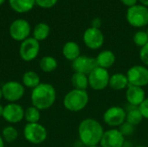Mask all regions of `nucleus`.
<instances>
[{
    "label": "nucleus",
    "instance_id": "1",
    "mask_svg": "<svg viewBox=\"0 0 148 147\" xmlns=\"http://www.w3.org/2000/svg\"><path fill=\"white\" fill-rule=\"evenodd\" d=\"M101 124L95 119L83 120L78 127V135L81 142L86 146H98L104 133Z\"/></svg>",
    "mask_w": 148,
    "mask_h": 147
},
{
    "label": "nucleus",
    "instance_id": "2",
    "mask_svg": "<svg viewBox=\"0 0 148 147\" xmlns=\"http://www.w3.org/2000/svg\"><path fill=\"white\" fill-rule=\"evenodd\" d=\"M56 100V91L54 86L49 83L41 82L33 88L30 94L32 106L39 110H46L51 107Z\"/></svg>",
    "mask_w": 148,
    "mask_h": 147
},
{
    "label": "nucleus",
    "instance_id": "3",
    "mask_svg": "<svg viewBox=\"0 0 148 147\" xmlns=\"http://www.w3.org/2000/svg\"><path fill=\"white\" fill-rule=\"evenodd\" d=\"M88 101L89 96L86 90L72 89L64 96L63 106L67 110L77 113L87 107Z\"/></svg>",
    "mask_w": 148,
    "mask_h": 147
},
{
    "label": "nucleus",
    "instance_id": "4",
    "mask_svg": "<svg viewBox=\"0 0 148 147\" xmlns=\"http://www.w3.org/2000/svg\"><path fill=\"white\" fill-rule=\"evenodd\" d=\"M24 139L34 145H40L43 143L48 137L46 128L40 123H27L23 128Z\"/></svg>",
    "mask_w": 148,
    "mask_h": 147
},
{
    "label": "nucleus",
    "instance_id": "5",
    "mask_svg": "<svg viewBox=\"0 0 148 147\" xmlns=\"http://www.w3.org/2000/svg\"><path fill=\"white\" fill-rule=\"evenodd\" d=\"M127 20L135 28H142L148 24V8L142 4H136L127 9Z\"/></svg>",
    "mask_w": 148,
    "mask_h": 147
},
{
    "label": "nucleus",
    "instance_id": "6",
    "mask_svg": "<svg viewBox=\"0 0 148 147\" xmlns=\"http://www.w3.org/2000/svg\"><path fill=\"white\" fill-rule=\"evenodd\" d=\"M3 98L10 103H16L21 100L25 93V87L16 81H10L3 84L1 87Z\"/></svg>",
    "mask_w": 148,
    "mask_h": 147
},
{
    "label": "nucleus",
    "instance_id": "7",
    "mask_svg": "<svg viewBox=\"0 0 148 147\" xmlns=\"http://www.w3.org/2000/svg\"><path fill=\"white\" fill-rule=\"evenodd\" d=\"M89 87L95 91H101L105 89L109 84L110 75L108 69L97 67L88 75Z\"/></svg>",
    "mask_w": 148,
    "mask_h": 147
},
{
    "label": "nucleus",
    "instance_id": "8",
    "mask_svg": "<svg viewBox=\"0 0 148 147\" xmlns=\"http://www.w3.org/2000/svg\"><path fill=\"white\" fill-rule=\"evenodd\" d=\"M129 85L136 87H146L148 85V68L145 66L134 65L127 73Z\"/></svg>",
    "mask_w": 148,
    "mask_h": 147
},
{
    "label": "nucleus",
    "instance_id": "9",
    "mask_svg": "<svg viewBox=\"0 0 148 147\" xmlns=\"http://www.w3.org/2000/svg\"><path fill=\"white\" fill-rule=\"evenodd\" d=\"M40 51V42L34 37H29L21 42L19 55L24 62H31L36 59Z\"/></svg>",
    "mask_w": 148,
    "mask_h": 147
},
{
    "label": "nucleus",
    "instance_id": "10",
    "mask_svg": "<svg viewBox=\"0 0 148 147\" xmlns=\"http://www.w3.org/2000/svg\"><path fill=\"white\" fill-rule=\"evenodd\" d=\"M30 31V25L29 22L24 19H16L13 21L9 29L10 37L17 42H23L29 38Z\"/></svg>",
    "mask_w": 148,
    "mask_h": 147
},
{
    "label": "nucleus",
    "instance_id": "11",
    "mask_svg": "<svg viewBox=\"0 0 148 147\" xmlns=\"http://www.w3.org/2000/svg\"><path fill=\"white\" fill-rule=\"evenodd\" d=\"M126 118L127 111L124 108L117 106L108 108L103 114L104 122L111 127L120 126L126 121Z\"/></svg>",
    "mask_w": 148,
    "mask_h": 147
},
{
    "label": "nucleus",
    "instance_id": "12",
    "mask_svg": "<svg viewBox=\"0 0 148 147\" xmlns=\"http://www.w3.org/2000/svg\"><path fill=\"white\" fill-rule=\"evenodd\" d=\"M82 39L84 44L93 50L99 49L104 43V36L101 30L93 27H90L84 31Z\"/></svg>",
    "mask_w": 148,
    "mask_h": 147
},
{
    "label": "nucleus",
    "instance_id": "13",
    "mask_svg": "<svg viewBox=\"0 0 148 147\" xmlns=\"http://www.w3.org/2000/svg\"><path fill=\"white\" fill-rule=\"evenodd\" d=\"M125 144V137L119 129L112 128L105 131L100 145L101 147H123Z\"/></svg>",
    "mask_w": 148,
    "mask_h": 147
},
{
    "label": "nucleus",
    "instance_id": "14",
    "mask_svg": "<svg viewBox=\"0 0 148 147\" xmlns=\"http://www.w3.org/2000/svg\"><path fill=\"white\" fill-rule=\"evenodd\" d=\"M97 67L96 59L87 55H80L72 62V68L75 73H81L86 75H88Z\"/></svg>",
    "mask_w": 148,
    "mask_h": 147
},
{
    "label": "nucleus",
    "instance_id": "15",
    "mask_svg": "<svg viewBox=\"0 0 148 147\" xmlns=\"http://www.w3.org/2000/svg\"><path fill=\"white\" fill-rule=\"evenodd\" d=\"M2 117L8 123H19L24 119V109L17 103H9L3 107Z\"/></svg>",
    "mask_w": 148,
    "mask_h": 147
},
{
    "label": "nucleus",
    "instance_id": "16",
    "mask_svg": "<svg viewBox=\"0 0 148 147\" xmlns=\"http://www.w3.org/2000/svg\"><path fill=\"white\" fill-rule=\"evenodd\" d=\"M126 99L129 105L139 107L146 99V93L143 88L128 85L126 91Z\"/></svg>",
    "mask_w": 148,
    "mask_h": 147
},
{
    "label": "nucleus",
    "instance_id": "17",
    "mask_svg": "<svg viewBox=\"0 0 148 147\" xmlns=\"http://www.w3.org/2000/svg\"><path fill=\"white\" fill-rule=\"evenodd\" d=\"M96 62L98 67L108 69L111 68L115 62V55L113 51L106 49L101 51L96 56Z\"/></svg>",
    "mask_w": 148,
    "mask_h": 147
},
{
    "label": "nucleus",
    "instance_id": "18",
    "mask_svg": "<svg viewBox=\"0 0 148 147\" xmlns=\"http://www.w3.org/2000/svg\"><path fill=\"white\" fill-rule=\"evenodd\" d=\"M62 55L69 61H75L81 55V49L77 42L69 41L62 47Z\"/></svg>",
    "mask_w": 148,
    "mask_h": 147
},
{
    "label": "nucleus",
    "instance_id": "19",
    "mask_svg": "<svg viewBox=\"0 0 148 147\" xmlns=\"http://www.w3.org/2000/svg\"><path fill=\"white\" fill-rule=\"evenodd\" d=\"M128 80L127 77V75L121 74V73H116L114 74L113 75H110L109 79V84L108 86L115 90V91H120L127 88L128 87Z\"/></svg>",
    "mask_w": 148,
    "mask_h": 147
},
{
    "label": "nucleus",
    "instance_id": "20",
    "mask_svg": "<svg viewBox=\"0 0 148 147\" xmlns=\"http://www.w3.org/2000/svg\"><path fill=\"white\" fill-rule=\"evenodd\" d=\"M10 8L17 13H26L31 10L36 0H9Z\"/></svg>",
    "mask_w": 148,
    "mask_h": 147
},
{
    "label": "nucleus",
    "instance_id": "21",
    "mask_svg": "<svg viewBox=\"0 0 148 147\" xmlns=\"http://www.w3.org/2000/svg\"><path fill=\"white\" fill-rule=\"evenodd\" d=\"M40 83H41L40 77L38 74L35 71H31V70L26 71L22 77V84L25 88L33 89L36 88Z\"/></svg>",
    "mask_w": 148,
    "mask_h": 147
},
{
    "label": "nucleus",
    "instance_id": "22",
    "mask_svg": "<svg viewBox=\"0 0 148 147\" xmlns=\"http://www.w3.org/2000/svg\"><path fill=\"white\" fill-rule=\"evenodd\" d=\"M39 67L41 70L44 73H51L55 71L58 67V62L56 59L51 55L43 56L39 62Z\"/></svg>",
    "mask_w": 148,
    "mask_h": 147
},
{
    "label": "nucleus",
    "instance_id": "23",
    "mask_svg": "<svg viewBox=\"0 0 148 147\" xmlns=\"http://www.w3.org/2000/svg\"><path fill=\"white\" fill-rule=\"evenodd\" d=\"M71 83L74 89L78 90H86L89 87L88 75L81 73H74L71 77Z\"/></svg>",
    "mask_w": 148,
    "mask_h": 147
},
{
    "label": "nucleus",
    "instance_id": "24",
    "mask_svg": "<svg viewBox=\"0 0 148 147\" xmlns=\"http://www.w3.org/2000/svg\"><path fill=\"white\" fill-rule=\"evenodd\" d=\"M50 32V27L46 23H37L33 30V37L38 42L45 40Z\"/></svg>",
    "mask_w": 148,
    "mask_h": 147
},
{
    "label": "nucleus",
    "instance_id": "25",
    "mask_svg": "<svg viewBox=\"0 0 148 147\" xmlns=\"http://www.w3.org/2000/svg\"><path fill=\"white\" fill-rule=\"evenodd\" d=\"M131 106V105H130ZM143 116L139 110V107H134L132 106V108H129L127 111V118L126 121L132 124L133 126H138L140 124L143 120Z\"/></svg>",
    "mask_w": 148,
    "mask_h": 147
},
{
    "label": "nucleus",
    "instance_id": "26",
    "mask_svg": "<svg viewBox=\"0 0 148 147\" xmlns=\"http://www.w3.org/2000/svg\"><path fill=\"white\" fill-rule=\"evenodd\" d=\"M41 110L34 106H30L24 110V120L27 123H39L41 119Z\"/></svg>",
    "mask_w": 148,
    "mask_h": 147
},
{
    "label": "nucleus",
    "instance_id": "27",
    "mask_svg": "<svg viewBox=\"0 0 148 147\" xmlns=\"http://www.w3.org/2000/svg\"><path fill=\"white\" fill-rule=\"evenodd\" d=\"M1 136L3 139L4 140V142L12 143L17 139L18 131L12 126H7L3 129Z\"/></svg>",
    "mask_w": 148,
    "mask_h": 147
},
{
    "label": "nucleus",
    "instance_id": "28",
    "mask_svg": "<svg viewBox=\"0 0 148 147\" xmlns=\"http://www.w3.org/2000/svg\"><path fill=\"white\" fill-rule=\"evenodd\" d=\"M134 42L137 46L140 48L144 47L147 43H148L147 32L143 30L137 31L134 36Z\"/></svg>",
    "mask_w": 148,
    "mask_h": 147
},
{
    "label": "nucleus",
    "instance_id": "29",
    "mask_svg": "<svg viewBox=\"0 0 148 147\" xmlns=\"http://www.w3.org/2000/svg\"><path fill=\"white\" fill-rule=\"evenodd\" d=\"M120 132L123 134V136H130L132 135L134 133V130H135V126H133L132 124L125 121L122 125H121L120 126Z\"/></svg>",
    "mask_w": 148,
    "mask_h": 147
},
{
    "label": "nucleus",
    "instance_id": "30",
    "mask_svg": "<svg viewBox=\"0 0 148 147\" xmlns=\"http://www.w3.org/2000/svg\"><path fill=\"white\" fill-rule=\"evenodd\" d=\"M58 0H36V4L43 9H49L57 3Z\"/></svg>",
    "mask_w": 148,
    "mask_h": 147
},
{
    "label": "nucleus",
    "instance_id": "31",
    "mask_svg": "<svg viewBox=\"0 0 148 147\" xmlns=\"http://www.w3.org/2000/svg\"><path fill=\"white\" fill-rule=\"evenodd\" d=\"M140 58L146 66H148V43L140 49Z\"/></svg>",
    "mask_w": 148,
    "mask_h": 147
},
{
    "label": "nucleus",
    "instance_id": "32",
    "mask_svg": "<svg viewBox=\"0 0 148 147\" xmlns=\"http://www.w3.org/2000/svg\"><path fill=\"white\" fill-rule=\"evenodd\" d=\"M139 110L140 111L143 118L148 120V98H146L145 101L139 106Z\"/></svg>",
    "mask_w": 148,
    "mask_h": 147
},
{
    "label": "nucleus",
    "instance_id": "33",
    "mask_svg": "<svg viewBox=\"0 0 148 147\" xmlns=\"http://www.w3.org/2000/svg\"><path fill=\"white\" fill-rule=\"evenodd\" d=\"M121 2L125 6L130 8V7H132V6L136 5L138 0H121Z\"/></svg>",
    "mask_w": 148,
    "mask_h": 147
},
{
    "label": "nucleus",
    "instance_id": "34",
    "mask_svg": "<svg viewBox=\"0 0 148 147\" xmlns=\"http://www.w3.org/2000/svg\"><path fill=\"white\" fill-rule=\"evenodd\" d=\"M101 26V20L99 17H95L92 20V26L93 28H96V29H100Z\"/></svg>",
    "mask_w": 148,
    "mask_h": 147
},
{
    "label": "nucleus",
    "instance_id": "35",
    "mask_svg": "<svg viewBox=\"0 0 148 147\" xmlns=\"http://www.w3.org/2000/svg\"><path fill=\"white\" fill-rule=\"evenodd\" d=\"M138 1H140L142 5H145V6L148 7V0H138Z\"/></svg>",
    "mask_w": 148,
    "mask_h": 147
},
{
    "label": "nucleus",
    "instance_id": "36",
    "mask_svg": "<svg viewBox=\"0 0 148 147\" xmlns=\"http://www.w3.org/2000/svg\"><path fill=\"white\" fill-rule=\"evenodd\" d=\"M0 147H4V140L3 139L1 135H0Z\"/></svg>",
    "mask_w": 148,
    "mask_h": 147
},
{
    "label": "nucleus",
    "instance_id": "37",
    "mask_svg": "<svg viewBox=\"0 0 148 147\" xmlns=\"http://www.w3.org/2000/svg\"><path fill=\"white\" fill-rule=\"evenodd\" d=\"M3 107H3V106L0 104V117H2V116H3Z\"/></svg>",
    "mask_w": 148,
    "mask_h": 147
},
{
    "label": "nucleus",
    "instance_id": "38",
    "mask_svg": "<svg viewBox=\"0 0 148 147\" xmlns=\"http://www.w3.org/2000/svg\"><path fill=\"white\" fill-rule=\"evenodd\" d=\"M2 98H3V92H2V89L0 88V101L2 100Z\"/></svg>",
    "mask_w": 148,
    "mask_h": 147
},
{
    "label": "nucleus",
    "instance_id": "39",
    "mask_svg": "<svg viewBox=\"0 0 148 147\" xmlns=\"http://www.w3.org/2000/svg\"><path fill=\"white\" fill-rule=\"evenodd\" d=\"M4 2H5V0H0V6H1L2 4H3Z\"/></svg>",
    "mask_w": 148,
    "mask_h": 147
},
{
    "label": "nucleus",
    "instance_id": "40",
    "mask_svg": "<svg viewBox=\"0 0 148 147\" xmlns=\"http://www.w3.org/2000/svg\"><path fill=\"white\" fill-rule=\"evenodd\" d=\"M86 147H99L98 146H86Z\"/></svg>",
    "mask_w": 148,
    "mask_h": 147
},
{
    "label": "nucleus",
    "instance_id": "41",
    "mask_svg": "<svg viewBox=\"0 0 148 147\" xmlns=\"http://www.w3.org/2000/svg\"><path fill=\"white\" fill-rule=\"evenodd\" d=\"M136 147H146V146H137Z\"/></svg>",
    "mask_w": 148,
    "mask_h": 147
},
{
    "label": "nucleus",
    "instance_id": "42",
    "mask_svg": "<svg viewBox=\"0 0 148 147\" xmlns=\"http://www.w3.org/2000/svg\"><path fill=\"white\" fill-rule=\"evenodd\" d=\"M147 35H148V29H147Z\"/></svg>",
    "mask_w": 148,
    "mask_h": 147
}]
</instances>
